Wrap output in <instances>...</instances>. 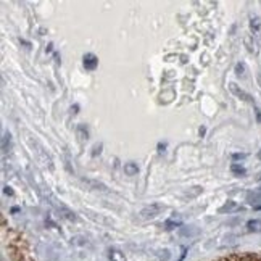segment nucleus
<instances>
[{
	"instance_id": "14",
	"label": "nucleus",
	"mask_w": 261,
	"mask_h": 261,
	"mask_svg": "<svg viewBox=\"0 0 261 261\" xmlns=\"http://www.w3.org/2000/svg\"><path fill=\"white\" fill-rule=\"evenodd\" d=\"M245 156H247L245 153H234V155H232L234 160H242V158H245Z\"/></svg>"
},
{
	"instance_id": "2",
	"label": "nucleus",
	"mask_w": 261,
	"mask_h": 261,
	"mask_svg": "<svg viewBox=\"0 0 261 261\" xmlns=\"http://www.w3.org/2000/svg\"><path fill=\"white\" fill-rule=\"evenodd\" d=\"M229 89H230V92H232L236 97H239L240 100H245V102H250V103H253V98L250 97V94H247L245 90L240 89L236 83H230L229 84Z\"/></svg>"
},
{
	"instance_id": "9",
	"label": "nucleus",
	"mask_w": 261,
	"mask_h": 261,
	"mask_svg": "<svg viewBox=\"0 0 261 261\" xmlns=\"http://www.w3.org/2000/svg\"><path fill=\"white\" fill-rule=\"evenodd\" d=\"M108 255H110V259H112V261H126L124 253H123V252H119V250H116V248H112V250H110Z\"/></svg>"
},
{
	"instance_id": "4",
	"label": "nucleus",
	"mask_w": 261,
	"mask_h": 261,
	"mask_svg": "<svg viewBox=\"0 0 261 261\" xmlns=\"http://www.w3.org/2000/svg\"><path fill=\"white\" fill-rule=\"evenodd\" d=\"M98 65V60L94 54H87L84 55V68L89 69V71H92V69H95Z\"/></svg>"
},
{
	"instance_id": "10",
	"label": "nucleus",
	"mask_w": 261,
	"mask_h": 261,
	"mask_svg": "<svg viewBox=\"0 0 261 261\" xmlns=\"http://www.w3.org/2000/svg\"><path fill=\"white\" fill-rule=\"evenodd\" d=\"M230 173L236 174V176H245L247 169H245L242 165H239V163H232V165H230Z\"/></svg>"
},
{
	"instance_id": "5",
	"label": "nucleus",
	"mask_w": 261,
	"mask_h": 261,
	"mask_svg": "<svg viewBox=\"0 0 261 261\" xmlns=\"http://www.w3.org/2000/svg\"><path fill=\"white\" fill-rule=\"evenodd\" d=\"M237 210H239V205L234 202V200H227V202L219 208V213H223V215L227 213V215H229V213L237 212Z\"/></svg>"
},
{
	"instance_id": "12",
	"label": "nucleus",
	"mask_w": 261,
	"mask_h": 261,
	"mask_svg": "<svg viewBox=\"0 0 261 261\" xmlns=\"http://www.w3.org/2000/svg\"><path fill=\"white\" fill-rule=\"evenodd\" d=\"M244 71H245V65H244V63H239V65L236 66V73H237L239 76H242Z\"/></svg>"
},
{
	"instance_id": "7",
	"label": "nucleus",
	"mask_w": 261,
	"mask_h": 261,
	"mask_svg": "<svg viewBox=\"0 0 261 261\" xmlns=\"http://www.w3.org/2000/svg\"><path fill=\"white\" fill-rule=\"evenodd\" d=\"M200 230L194 226H189V227H180V236L182 237H197Z\"/></svg>"
},
{
	"instance_id": "1",
	"label": "nucleus",
	"mask_w": 261,
	"mask_h": 261,
	"mask_svg": "<svg viewBox=\"0 0 261 261\" xmlns=\"http://www.w3.org/2000/svg\"><path fill=\"white\" fill-rule=\"evenodd\" d=\"M165 210L163 205H160V203H153V205H150L147 208H144L142 212H140V215H142V218H155L158 216L160 213H162Z\"/></svg>"
},
{
	"instance_id": "3",
	"label": "nucleus",
	"mask_w": 261,
	"mask_h": 261,
	"mask_svg": "<svg viewBox=\"0 0 261 261\" xmlns=\"http://www.w3.org/2000/svg\"><path fill=\"white\" fill-rule=\"evenodd\" d=\"M247 202L250 205H253L255 208H261V189L252 190V192L247 194Z\"/></svg>"
},
{
	"instance_id": "16",
	"label": "nucleus",
	"mask_w": 261,
	"mask_h": 261,
	"mask_svg": "<svg viewBox=\"0 0 261 261\" xmlns=\"http://www.w3.org/2000/svg\"><path fill=\"white\" fill-rule=\"evenodd\" d=\"M258 179H261V173H259V176H258Z\"/></svg>"
},
{
	"instance_id": "8",
	"label": "nucleus",
	"mask_w": 261,
	"mask_h": 261,
	"mask_svg": "<svg viewBox=\"0 0 261 261\" xmlns=\"http://www.w3.org/2000/svg\"><path fill=\"white\" fill-rule=\"evenodd\" d=\"M123 169H124V173H126V176H136V174L139 173V166H137L136 163H133V162H129V163H126Z\"/></svg>"
},
{
	"instance_id": "6",
	"label": "nucleus",
	"mask_w": 261,
	"mask_h": 261,
	"mask_svg": "<svg viewBox=\"0 0 261 261\" xmlns=\"http://www.w3.org/2000/svg\"><path fill=\"white\" fill-rule=\"evenodd\" d=\"M247 230H250V232L261 234V219H250L247 223Z\"/></svg>"
},
{
	"instance_id": "11",
	"label": "nucleus",
	"mask_w": 261,
	"mask_h": 261,
	"mask_svg": "<svg viewBox=\"0 0 261 261\" xmlns=\"http://www.w3.org/2000/svg\"><path fill=\"white\" fill-rule=\"evenodd\" d=\"M259 28H261V21L258 16H253L250 19V29H252L253 33H259Z\"/></svg>"
},
{
	"instance_id": "13",
	"label": "nucleus",
	"mask_w": 261,
	"mask_h": 261,
	"mask_svg": "<svg viewBox=\"0 0 261 261\" xmlns=\"http://www.w3.org/2000/svg\"><path fill=\"white\" fill-rule=\"evenodd\" d=\"M162 259H165V261L169 259V252H168V250H163V252H162Z\"/></svg>"
},
{
	"instance_id": "15",
	"label": "nucleus",
	"mask_w": 261,
	"mask_h": 261,
	"mask_svg": "<svg viewBox=\"0 0 261 261\" xmlns=\"http://www.w3.org/2000/svg\"><path fill=\"white\" fill-rule=\"evenodd\" d=\"M5 194H8V195H13V192L10 190V187H5Z\"/></svg>"
}]
</instances>
